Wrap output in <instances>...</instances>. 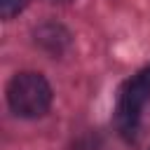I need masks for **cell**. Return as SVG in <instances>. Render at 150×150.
Wrapping results in <instances>:
<instances>
[{"label":"cell","instance_id":"cell-5","mask_svg":"<svg viewBox=\"0 0 150 150\" xmlns=\"http://www.w3.org/2000/svg\"><path fill=\"white\" fill-rule=\"evenodd\" d=\"M52 2H66V0H52Z\"/></svg>","mask_w":150,"mask_h":150},{"label":"cell","instance_id":"cell-3","mask_svg":"<svg viewBox=\"0 0 150 150\" xmlns=\"http://www.w3.org/2000/svg\"><path fill=\"white\" fill-rule=\"evenodd\" d=\"M35 40L45 47V49H49L52 54H59L63 47H66V42H68V33L61 28V26H42L40 30H35Z\"/></svg>","mask_w":150,"mask_h":150},{"label":"cell","instance_id":"cell-4","mask_svg":"<svg viewBox=\"0 0 150 150\" xmlns=\"http://www.w3.org/2000/svg\"><path fill=\"white\" fill-rule=\"evenodd\" d=\"M28 0H0V16L2 19H12L16 16L23 7H26Z\"/></svg>","mask_w":150,"mask_h":150},{"label":"cell","instance_id":"cell-2","mask_svg":"<svg viewBox=\"0 0 150 150\" xmlns=\"http://www.w3.org/2000/svg\"><path fill=\"white\" fill-rule=\"evenodd\" d=\"M7 103L19 117H40L52 105V87L40 73H19L7 84Z\"/></svg>","mask_w":150,"mask_h":150},{"label":"cell","instance_id":"cell-1","mask_svg":"<svg viewBox=\"0 0 150 150\" xmlns=\"http://www.w3.org/2000/svg\"><path fill=\"white\" fill-rule=\"evenodd\" d=\"M148 98H150V66L136 73L131 80H127L120 91L115 108V127L124 141H136L141 127V112Z\"/></svg>","mask_w":150,"mask_h":150}]
</instances>
